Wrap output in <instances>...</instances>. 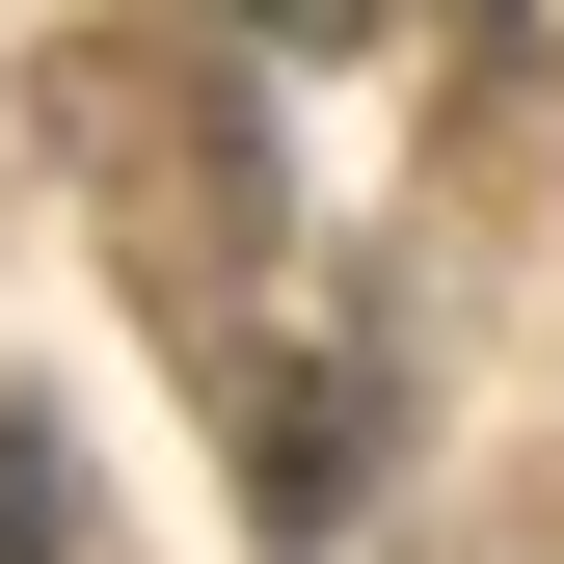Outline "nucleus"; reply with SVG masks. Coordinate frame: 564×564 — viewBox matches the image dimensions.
I'll list each match as a JSON object with an SVG mask.
<instances>
[{
	"label": "nucleus",
	"instance_id": "obj_2",
	"mask_svg": "<svg viewBox=\"0 0 564 564\" xmlns=\"http://www.w3.org/2000/svg\"><path fill=\"white\" fill-rule=\"evenodd\" d=\"M0 564H82V457H54V403H0Z\"/></svg>",
	"mask_w": 564,
	"mask_h": 564
},
{
	"label": "nucleus",
	"instance_id": "obj_1",
	"mask_svg": "<svg viewBox=\"0 0 564 564\" xmlns=\"http://www.w3.org/2000/svg\"><path fill=\"white\" fill-rule=\"evenodd\" d=\"M349 457H377V431H349V377H269V403H242V484H269V538H349Z\"/></svg>",
	"mask_w": 564,
	"mask_h": 564
},
{
	"label": "nucleus",
	"instance_id": "obj_3",
	"mask_svg": "<svg viewBox=\"0 0 564 564\" xmlns=\"http://www.w3.org/2000/svg\"><path fill=\"white\" fill-rule=\"evenodd\" d=\"M242 28H296V54H323V28H349V0H242Z\"/></svg>",
	"mask_w": 564,
	"mask_h": 564
}]
</instances>
